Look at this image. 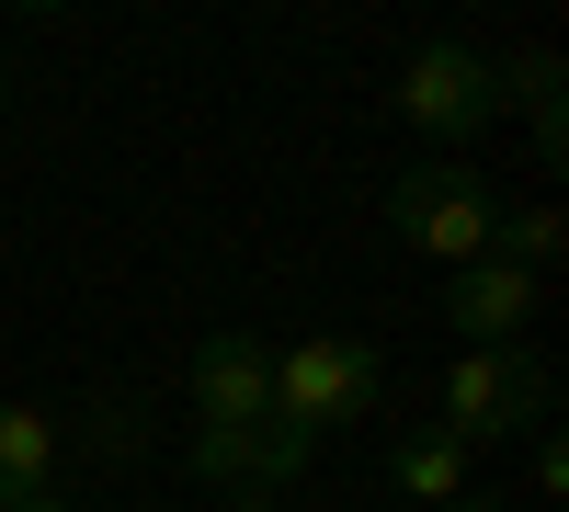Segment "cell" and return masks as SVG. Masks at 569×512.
<instances>
[{
    "label": "cell",
    "instance_id": "obj_1",
    "mask_svg": "<svg viewBox=\"0 0 569 512\" xmlns=\"http://www.w3.org/2000/svg\"><path fill=\"white\" fill-rule=\"evenodd\" d=\"M388 228L421 251V262H445V273H467L490 251V228H501V194L467 160H410L399 182H388Z\"/></svg>",
    "mask_w": 569,
    "mask_h": 512
},
{
    "label": "cell",
    "instance_id": "obj_2",
    "mask_svg": "<svg viewBox=\"0 0 569 512\" xmlns=\"http://www.w3.org/2000/svg\"><path fill=\"white\" fill-rule=\"evenodd\" d=\"M376 399H388V353L353 342V331H319L297 353H273V422H297L308 444L342 433V422H365Z\"/></svg>",
    "mask_w": 569,
    "mask_h": 512
},
{
    "label": "cell",
    "instance_id": "obj_3",
    "mask_svg": "<svg viewBox=\"0 0 569 512\" xmlns=\"http://www.w3.org/2000/svg\"><path fill=\"white\" fill-rule=\"evenodd\" d=\"M399 114L410 137H433V149H467L479 126H501V58H479V46H410V69H399Z\"/></svg>",
    "mask_w": 569,
    "mask_h": 512
},
{
    "label": "cell",
    "instance_id": "obj_4",
    "mask_svg": "<svg viewBox=\"0 0 569 512\" xmlns=\"http://www.w3.org/2000/svg\"><path fill=\"white\" fill-rule=\"evenodd\" d=\"M445 433L456 444H501V433H536L547 422V364L512 342V353H456L445 364Z\"/></svg>",
    "mask_w": 569,
    "mask_h": 512
},
{
    "label": "cell",
    "instance_id": "obj_5",
    "mask_svg": "<svg viewBox=\"0 0 569 512\" xmlns=\"http://www.w3.org/2000/svg\"><path fill=\"white\" fill-rule=\"evenodd\" d=\"M308 455H319V444H308L297 422H240V433H206V422H194V455H182V468H194L206 490H228L240 512H262Z\"/></svg>",
    "mask_w": 569,
    "mask_h": 512
},
{
    "label": "cell",
    "instance_id": "obj_6",
    "mask_svg": "<svg viewBox=\"0 0 569 512\" xmlns=\"http://www.w3.org/2000/svg\"><path fill=\"white\" fill-rule=\"evenodd\" d=\"M536 273H512V262H467V273H445V331L467 342V353H512V342H525V319H536Z\"/></svg>",
    "mask_w": 569,
    "mask_h": 512
},
{
    "label": "cell",
    "instance_id": "obj_7",
    "mask_svg": "<svg viewBox=\"0 0 569 512\" xmlns=\"http://www.w3.org/2000/svg\"><path fill=\"white\" fill-rule=\"evenodd\" d=\"M194 422H206V433L273 422V342H251V331H217V342L194 353Z\"/></svg>",
    "mask_w": 569,
    "mask_h": 512
},
{
    "label": "cell",
    "instance_id": "obj_8",
    "mask_svg": "<svg viewBox=\"0 0 569 512\" xmlns=\"http://www.w3.org/2000/svg\"><path fill=\"white\" fill-rule=\"evenodd\" d=\"M467 455H479V444H456L445 422H421V433H399V455H388V490L421 501V512H445V501H467Z\"/></svg>",
    "mask_w": 569,
    "mask_h": 512
},
{
    "label": "cell",
    "instance_id": "obj_9",
    "mask_svg": "<svg viewBox=\"0 0 569 512\" xmlns=\"http://www.w3.org/2000/svg\"><path fill=\"white\" fill-rule=\"evenodd\" d=\"M34 490H58V422L23 399H0V512L34 501Z\"/></svg>",
    "mask_w": 569,
    "mask_h": 512
},
{
    "label": "cell",
    "instance_id": "obj_10",
    "mask_svg": "<svg viewBox=\"0 0 569 512\" xmlns=\"http://www.w3.org/2000/svg\"><path fill=\"white\" fill-rule=\"evenodd\" d=\"M558 251H569V228H558V205H501V228H490V262H512V273H558Z\"/></svg>",
    "mask_w": 569,
    "mask_h": 512
},
{
    "label": "cell",
    "instance_id": "obj_11",
    "mask_svg": "<svg viewBox=\"0 0 569 512\" xmlns=\"http://www.w3.org/2000/svg\"><path fill=\"white\" fill-rule=\"evenodd\" d=\"M501 103H525L536 149H547V160H569V91H558V58H512V91H501Z\"/></svg>",
    "mask_w": 569,
    "mask_h": 512
},
{
    "label": "cell",
    "instance_id": "obj_12",
    "mask_svg": "<svg viewBox=\"0 0 569 512\" xmlns=\"http://www.w3.org/2000/svg\"><path fill=\"white\" fill-rule=\"evenodd\" d=\"M536 490H547V501L569 490V444H558V433H536Z\"/></svg>",
    "mask_w": 569,
    "mask_h": 512
},
{
    "label": "cell",
    "instance_id": "obj_13",
    "mask_svg": "<svg viewBox=\"0 0 569 512\" xmlns=\"http://www.w3.org/2000/svg\"><path fill=\"white\" fill-rule=\"evenodd\" d=\"M12 512H69V501H58V490H34V501H12Z\"/></svg>",
    "mask_w": 569,
    "mask_h": 512
},
{
    "label": "cell",
    "instance_id": "obj_14",
    "mask_svg": "<svg viewBox=\"0 0 569 512\" xmlns=\"http://www.w3.org/2000/svg\"><path fill=\"white\" fill-rule=\"evenodd\" d=\"M445 512H501V501H479V490H467V501H445Z\"/></svg>",
    "mask_w": 569,
    "mask_h": 512
},
{
    "label": "cell",
    "instance_id": "obj_15",
    "mask_svg": "<svg viewBox=\"0 0 569 512\" xmlns=\"http://www.w3.org/2000/svg\"><path fill=\"white\" fill-rule=\"evenodd\" d=\"M0 103H12V69H0Z\"/></svg>",
    "mask_w": 569,
    "mask_h": 512
}]
</instances>
